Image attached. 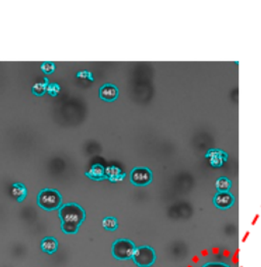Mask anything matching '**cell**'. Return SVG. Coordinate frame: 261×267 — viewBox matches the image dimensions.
<instances>
[{"label":"cell","instance_id":"9a60e30c","mask_svg":"<svg viewBox=\"0 0 261 267\" xmlns=\"http://www.w3.org/2000/svg\"><path fill=\"white\" fill-rule=\"evenodd\" d=\"M102 226H103L106 231H109V232L117 231L118 227H119L118 219H117L116 217H113V216L105 217V218H103V220H102Z\"/></svg>","mask_w":261,"mask_h":267},{"label":"cell","instance_id":"3957f363","mask_svg":"<svg viewBox=\"0 0 261 267\" xmlns=\"http://www.w3.org/2000/svg\"><path fill=\"white\" fill-rule=\"evenodd\" d=\"M136 248L135 243L129 239H119L113 244L111 253L117 260L126 261L133 258Z\"/></svg>","mask_w":261,"mask_h":267},{"label":"cell","instance_id":"ac0fdd59","mask_svg":"<svg viewBox=\"0 0 261 267\" xmlns=\"http://www.w3.org/2000/svg\"><path fill=\"white\" fill-rule=\"evenodd\" d=\"M202 267H231L225 262H207L203 264Z\"/></svg>","mask_w":261,"mask_h":267},{"label":"cell","instance_id":"4fadbf2b","mask_svg":"<svg viewBox=\"0 0 261 267\" xmlns=\"http://www.w3.org/2000/svg\"><path fill=\"white\" fill-rule=\"evenodd\" d=\"M215 188L217 192H230L232 188V181L226 177H220L216 180Z\"/></svg>","mask_w":261,"mask_h":267},{"label":"cell","instance_id":"2e32d148","mask_svg":"<svg viewBox=\"0 0 261 267\" xmlns=\"http://www.w3.org/2000/svg\"><path fill=\"white\" fill-rule=\"evenodd\" d=\"M60 91H61V87H60V85H59V84H57V83H51V84H48L46 92H47V93H48L50 96H52V97H55V96H58V94L60 93Z\"/></svg>","mask_w":261,"mask_h":267},{"label":"cell","instance_id":"6da1fadb","mask_svg":"<svg viewBox=\"0 0 261 267\" xmlns=\"http://www.w3.org/2000/svg\"><path fill=\"white\" fill-rule=\"evenodd\" d=\"M59 215L62 223H69L80 226L86 218L85 210L77 203H66L60 207Z\"/></svg>","mask_w":261,"mask_h":267},{"label":"cell","instance_id":"30bf717a","mask_svg":"<svg viewBox=\"0 0 261 267\" xmlns=\"http://www.w3.org/2000/svg\"><path fill=\"white\" fill-rule=\"evenodd\" d=\"M125 174L122 171V169L118 166H108L105 168V178L109 180L111 183H117L120 181H123L125 178Z\"/></svg>","mask_w":261,"mask_h":267},{"label":"cell","instance_id":"9c48e42d","mask_svg":"<svg viewBox=\"0 0 261 267\" xmlns=\"http://www.w3.org/2000/svg\"><path fill=\"white\" fill-rule=\"evenodd\" d=\"M86 177L93 181H102L105 180V167L100 163H95L91 166V168L86 171Z\"/></svg>","mask_w":261,"mask_h":267},{"label":"cell","instance_id":"8fae6325","mask_svg":"<svg viewBox=\"0 0 261 267\" xmlns=\"http://www.w3.org/2000/svg\"><path fill=\"white\" fill-rule=\"evenodd\" d=\"M41 249L47 254H53L59 249V242L53 237H46L41 241Z\"/></svg>","mask_w":261,"mask_h":267},{"label":"cell","instance_id":"277c9868","mask_svg":"<svg viewBox=\"0 0 261 267\" xmlns=\"http://www.w3.org/2000/svg\"><path fill=\"white\" fill-rule=\"evenodd\" d=\"M132 260L138 267H151L156 261V253L150 246H139L136 248Z\"/></svg>","mask_w":261,"mask_h":267},{"label":"cell","instance_id":"7a4b0ae2","mask_svg":"<svg viewBox=\"0 0 261 267\" xmlns=\"http://www.w3.org/2000/svg\"><path fill=\"white\" fill-rule=\"evenodd\" d=\"M37 203L42 209L46 211H53L60 209L63 204V198L58 190L43 189L38 194Z\"/></svg>","mask_w":261,"mask_h":267},{"label":"cell","instance_id":"ba28073f","mask_svg":"<svg viewBox=\"0 0 261 267\" xmlns=\"http://www.w3.org/2000/svg\"><path fill=\"white\" fill-rule=\"evenodd\" d=\"M120 91L119 88L110 83L102 85L99 89V97L105 102H114L119 98Z\"/></svg>","mask_w":261,"mask_h":267},{"label":"cell","instance_id":"5b68a950","mask_svg":"<svg viewBox=\"0 0 261 267\" xmlns=\"http://www.w3.org/2000/svg\"><path fill=\"white\" fill-rule=\"evenodd\" d=\"M153 180V174L148 167H134L130 173V182L136 187H146Z\"/></svg>","mask_w":261,"mask_h":267},{"label":"cell","instance_id":"e0dca14e","mask_svg":"<svg viewBox=\"0 0 261 267\" xmlns=\"http://www.w3.org/2000/svg\"><path fill=\"white\" fill-rule=\"evenodd\" d=\"M41 69L45 74H51L55 70V65L51 62H45L41 65Z\"/></svg>","mask_w":261,"mask_h":267},{"label":"cell","instance_id":"7c38bea8","mask_svg":"<svg viewBox=\"0 0 261 267\" xmlns=\"http://www.w3.org/2000/svg\"><path fill=\"white\" fill-rule=\"evenodd\" d=\"M28 191L27 188L21 184V183H15L11 186V195L13 198H15L17 202H23L25 200V198L27 197Z\"/></svg>","mask_w":261,"mask_h":267},{"label":"cell","instance_id":"5bb4252c","mask_svg":"<svg viewBox=\"0 0 261 267\" xmlns=\"http://www.w3.org/2000/svg\"><path fill=\"white\" fill-rule=\"evenodd\" d=\"M48 80L47 78H44V82L43 83H36L33 87H32V92L35 96L37 97H41L46 93L47 90V86H48Z\"/></svg>","mask_w":261,"mask_h":267},{"label":"cell","instance_id":"52a82bcc","mask_svg":"<svg viewBox=\"0 0 261 267\" xmlns=\"http://www.w3.org/2000/svg\"><path fill=\"white\" fill-rule=\"evenodd\" d=\"M235 196L230 192H217L213 196V205L220 209V210H227L231 208L235 204Z\"/></svg>","mask_w":261,"mask_h":267},{"label":"cell","instance_id":"8992f818","mask_svg":"<svg viewBox=\"0 0 261 267\" xmlns=\"http://www.w3.org/2000/svg\"><path fill=\"white\" fill-rule=\"evenodd\" d=\"M205 158L208 159L209 164L213 168H219L228 161L229 155L226 151H223L221 149L212 148V149H209L205 153Z\"/></svg>","mask_w":261,"mask_h":267}]
</instances>
